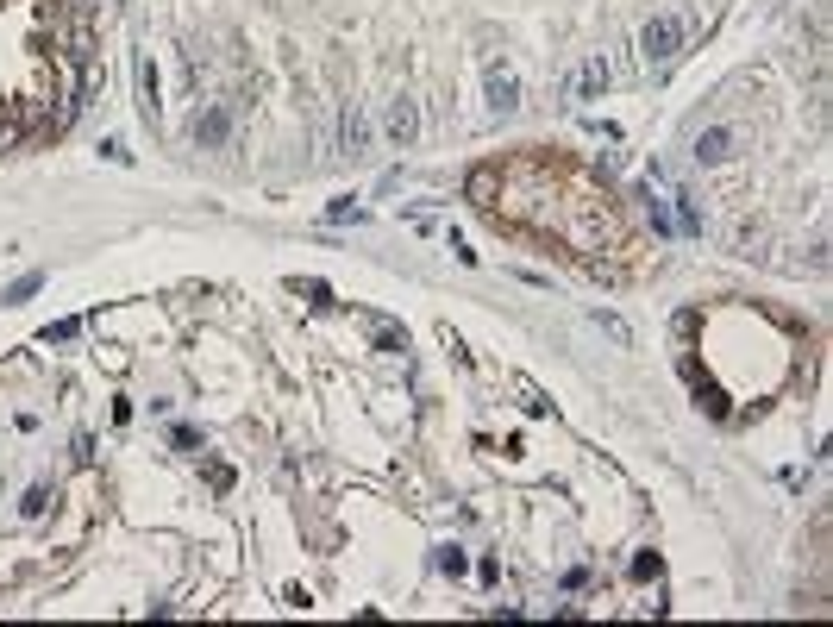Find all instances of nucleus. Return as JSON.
Here are the masks:
<instances>
[{
	"mask_svg": "<svg viewBox=\"0 0 833 627\" xmlns=\"http://www.w3.org/2000/svg\"><path fill=\"white\" fill-rule=\"evenodd\" d=\"M376 352H408V333H395V327H383V333H376Z\"/></svg>",
	"mask_w": 833,
	"mask_h": 627,
	"instance_id": "14",
	"label": "nucleus"
},
{
	"mask_svg": "<svg viewBox=\"0 0 833 627\" xmlns=\"http://www.w3.org/2000/svg\"><path fill=\"white\" fill-rule=\"evenodd\" d=\"M677 44H683V26L671 13H658V19H646V32H639V57H646V63H671Z\"/></svg>",
	"mask_w": 833,
	"mask_h": 627,
	"instance_id": "1",
	"label": "nucleus"
},
{
	"mask_svg": "<svg viewBox=\"0 0 833 627\" xmlns=\"http://www.w3.org/2000/svg\"><path fill=\"white\" fill-rule=\"evenodd\" d=\"M439 571H445V577H464V571H470V559H464L458 546H439Z\"/></svg>",
	"mask_w": 833,
	"mask_h": 627,
	"instance_id": "13",
	"label": "nucleus"
},
{
	"mask_svg": "<svg viewBox=\"0 0 833 627\" xmlns=\"http://www.w3.org/2000/svg\"><path fill=\"white\" fill-rule=\"evenodd\" d=\"M514 396H520V408H527V414H552V402H545V389L533 377H514Z\"/></svg>",
	"mask_w": 833,
	"mask_h": 627,
	"instance_id": "9",
	"label": "nucleus"
},
{
	"mask_svg": "<svg viewBox=\"0 0 833 627\" xmlns=\"http://www.w3.org/2000/svg\"><path fill=\"white\" fill-rule=\"evenodd\" d=\"M383 132H389V145H414V132H420V107L408 95H395L389 113H383Z\"/></svg>",
	"mask_w": 833,
	"mask_h": 627,
	"instance_id": "2",
	"label": "nucleus"
},
{
	"mask_svg": "<svg viewBox=\"0 0 833 627\" xmlns=\"http://www.w3.org/2000/svg\"><path fill=\"white\" fill-rule=\"evenodd\" d=\"M44 508H51V490H44V483H38V490H26V515L38 521V515H44Z\"/></svg>",
	"mask_w": 833,
	"mask_h": 627,
	"instance_id": "16",
	"label": "nucleus"
},
{
	"mask_svg": "<svg viewBox=\"0 0 833 627\" xmlns=\"http://www.w3.org/2000/svg\"><path fill=\"white\" fill-rule=\"evenodd\" d=\"M38 289H44V276H38V270H32V276H19V283H13V289H7V295H0V301H32V295H38Z\"/></svg>",
	"mask_w": 833,
	"mask_h": 627,
	"instance_id": "12",
	"label": "nucleus"
},
{
	"mask_svg": "<svg viewBox=\"0 0 833 627\" xmlns=\"http://www.w3.org/2000/svg\"><path fill=\"white\" fill-rule=\"evenodd\" d=\"M595 320H602V333H608L614 345H633V327H627L621 314H595Z\"/></svg>",
	"mask_w": 833,
	"mask_h": 627,
	"instance_id": "11",
	"label": "nucleus"
},
{
	"mask_svg": "<svg viewBox=\"0 0 833 627\" xmlns=\"http://www.w3.org/2000/svg\"><path fill=\"white\" fill-rule=\"evenodd\" d=\"M696 157H702V164H721V157H733V132H727V126H708V132L696 138Z\"/></svg>",
	"mask_w": 833,
	"mask_h": 627,
	"instance_id": "7",
	"label": "nucleus"
},
{
	"mask_svg": "<svg viewBox=\"0 0 833 627\" xmlns=\"http://www.w3.org/2000/svg\"><path fill=\"white\" fill-rule=\"evenodd\" d=\"M489 107H495V113H514V107H520V76H514L508 63L489 69Z\"/></svg>",
	"mask_w": 833,
	"mask_h": 627,
	"instance_id": "5",
	"label": "nucleus"
},
{
	"mask_svg": "<svg viewBox=\"0 0 833 627\" xmlns=\"http://www.w3.org/2000/svg\"><path fill=\"white\" fill-rule=\"evenodd\" d=\"M464 195H470V201H489V195H495V170H470V176H464Z\"/></svg>",
	"mask_w": 833,
	"mask_h": 627,
	"instance_id": "10",
	"label": "nucleus"
},
{
	"mask_svg": "<svg viewBox=\"0 0 833 627\" xmlns=\"http://www.w3.org/2000/svg\"><path fill=\"white\" fill-rule=\"evenodd\" d=\"M195 138H201V145H226V138H232V107H220V101L201 107L195 113Z\"/></svg>",
	"mask_w": 833,
	"mask_h": 627,
	"instance_id": "6",
	"label": "nucleus"
},
{
	"mask_svg": "<svg viewBox=\"0 0 833 627\" xmlns=\"http://www.w3.org/2000/svg\"><path fill=\"white\" fill-rule=\"evenodd\" d=\"M82 333V320H57V327L51 333H44V339H51V345H69V339H76Z\"/></svg>",
	"mask_w": 833,
	"mask_h": 627,
	"instance_id": "15",
	"label": "nucleus"
},
{
	"mask_svg": "<svg viewBox=\"0 0 833 627\" xmlns=\"http://www.w3.org/2000/svg\"><path fill=\"white\" fill-rule=\"evenodd\" d=\"M138 95H145V101H138V107H145V120H157V63L151 57H138Z\"/></svg>",
	"mask_w": 833,
	"mask_h": 627,
	"instance_id": "8",
	"label": "nucleus"
},
{
	"mask_svg": "<svg viewBox=\"0 0 833 627\" xmlns=\"http://www.w3.org/2000/svg\"><path fill=\"white\" fill-rule=\"evenodd\" d=\"M633 577H658V552H639V559H633Z\"/></svg>",
	"mask_w": 833,
	"mask_h": 627,
	"instance_id": "17",
	"label": "nucleus"
},
{
	"mask_svg": "<svg viewBox=\"0 0 833 627\" xmlns=\"http://www.w3.org/2000/svg\"><path fill=\"white\" fill-rule=\"evenodd\" d=\"M339 145H345L351 157L370 151V113L357 107V101H345V113H339Z\"/></svg>",
	"mask_w": 833,
	"mask_h": 627,
	"instance_id": "3",
	"label": "nucleus"
},
{
	"mask_svg": "<svg viewBox=\"0 0 833 627\" xmlns=\"http://www.w3.org/2000/svg\"><path fill=\"white\" fill-rule=\"evenodd\" d=\"M602 88H608V57L602 51H595L583 69H577V76H570V101H595V95H602Z\"/></svg>",
	"mask_w": 833,
	"mask_h": 627,
	"instance_id": "4",
	"label": "nucleus"
}]
</instances>
